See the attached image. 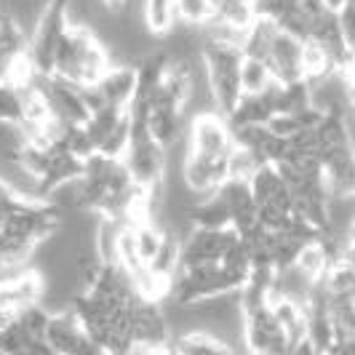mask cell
Segmentation results:
<instances>
[{
    "label": "cell",
    "mask_w": 355,
    "mask_h": 355,
    "mask_svg": "<svg viewBox=\"0 0 355 355\" xmlns=\"http://www.w3.org/2000/svg\"><path fill=\"white\" fill-rule=\"evenodd\" d=\"M203 64L209 72V83H211V94L216 99V110L222 118H230L232 110L243 99V89H241V62H243V51L238 43H227V40H209L203 37Z\"/></svg>",
    "instance_id": "obj_1"
},
{
    "label": "cell",
    "mask_w": 355,
    "mask_h": 355,
    "mask_svg": "<svg viewBox=\"0 0 355 355\" xmlns=\"http://www.w3.org/2000/svg\"><path fill=\"white\" fill-rule=\"evenodd\" d=\"M131 121H134V125H131V144L125 150L123 163L125 168H128V174H131V179L139 187L150 190V187L160 184L163 177H166V150L150 137L147 118L131 115Z\"/></svg>",
    "instance_id": "obj_2"
},
{
    "label": "cell",
    "mask_w": 355,
    "mask_h": 355,
    "mask_svg": "<svg viewBox=\"0 0 355 355\" xmlns=\"http://www.w3.org/2000/svg\"><path fill=\"white\" fill-rule=\"evenodd\" d=\"M37 302H43V278L33 267L0 275V313L8 320Z\"/></svg>",
    "instance_id": "obj_3"
},
{
    "label": "cell",
    "mask_w": 355,
    "mask_h": 355,
    "mask_svg": "<svg viewBox=\"0 0 355 355\" xmlns=\"http://www.w3.org/2000/svg\"><path fill=\"white\" fill-rule=\"evenodd\" d=\"M187 144L190 153L209 158H227L232 153V128L222 115H200L187 123Z\"/></svg>",
    "instance_id": "obj_4"
},
{
    "label": "cell",
    "mask_w": 355,
    "mask_h": 355,
    "mask_svg": "<svg viewBox=\"0 0 355 355\" xmlns=\"http://www.w3.org/2000/svg\"><path fill=\"white\" fill-rule=\"evenodd\" d=\"M241 235L227 230H193L182 241V267L216 265Z\"/></svg>",
    "instance_id": "obj_5"
},
{
    "label": "cell",
    "mask_w": 355,
    "mask_h": 355,
    "mask_svg": "<svg viewBox=\"0 0 355 355\" xmlns=\"http://www.w3.org/2000/svg\"><path fill=\"white\" fill-rule=\"evenodd\" d=\"M131 339L142 342L150 347H168L174 342L171 334V323L166 315L163 302L155 300H139L134 304V315H131Z\"/></svg>",
    "instance_id": "obj_6"
},
{
    "label": "cell",
    "mask_w": 355,
    "mask_h": 355,
    "mask_svg": "<svg viewBox=\"0 0 355 355\" xmlns=\"http://www.w3.org/2000/svg\"><path fill=\"white\" fill-rule=\"evenodd\" d=\"M267 64L275 75L278 83H302L304 80V40L278 30L270 46Z\"/></svg>",
    "instance_id": "obj_7"
},
{
    "label": "cell",
    "mask_w": 355,
    "mask_h": 355,
    "mask_svg": "<svg viewBox=\"0 0 355 355\" xmlns=\"http://www.w3.org/2000/svg\"><path fill=\"white\" fill-rule=\"evenodd\" d=\"M216 193L227 203L230 219H232V230L238 232V235H243V232H249L257 227V198L251 193L249 182L227 179Z\"/></svg>",
    "instance_id": "obj_8"
},
{
    "label": "cell",
    "mask_w": 355,
    "mask_h": 355,
    "mask_svg": "<svg viewBox=\"0 0 355 355\" xmlns=\"http://www.w3.org/2000/svg\"><path fill=\"white\" fill-rule=\"evenodd\" d=\"M102 102L110 107L128 110L137 99V67L131 64H112L96 83Z\"/></svg>",
    "instance_id": "obj_9"
},
{
    "label": "cell",
    "mask_w": 355,
    "mask_h": 355,
    "mask_svg": "<svg viewBox=\"0 0 355 355\" xmlns=\"http://www.w3.org/2000/svg\"><path fill=\"white\" fill-rule=\"evenodd\" d=\"M147 131L155 142L166 150L171 144L182 142L187 137V118H184V110L179 107H150L147 112Z\"/></svg>",
    "instance_id": "obj_10"
},
{
    "label": "cell",
    "mask_w": 355,
    "mask_h": 355,
    "mask_svg": "<svg viewBox=\"0 0 355 355\" xmlns=\"http://www.w3.org/2000/svg\"><path fill=\"white\" fill-rule=\"evenodd\" d=\"M177 355H243L238 347L227 345L225 339L214 337L209 331H187L171 342Z\"/></svg>",
    "instance_id": "obj_11"
},
{
    "label": "cell",
    "mask_w": 355,
    "mask_h": 355,
    "mask_svg": "<svg viewBox=\"0 0 355 355\" xmlns=\"http://www.w3.org/2000/svg\"><path fill=\"white\" fill-rule=\"evenodd\" d=\"M142 19L153 35L163 37L179 24L177 0H142Z\"/></svg>",
    "instance_id": "obj_12"
},
{
    "label": "cell",
    "mask_w": 355,
    "mask_h": 355,
    "mask_svg": "<svg viewBox=\"0 0 355 355\" xmlns=\"http://www.w3.org/2000/svg\"><path fill=\"white\" fill-rule=\"evenodd\" d=\"M193 222H196V230H227V227H232L230 209L219 193L203 198L198 203L196 211H193Z\"/></svg>",
    "instance_id": "obj_13"
},
{
    "label": "cell",
    "mask_w": 355,
    "mask_h": 355,
    "mask_svg": "<svg viewBox=\"0 0 355 355\" xmlns=\"http://www.w3.org/2000/svg\"><path fill=\"white\" fill-rule=\"evenodd\" d=\"M275 33H278V27H275L272 21H267V19H254L251 27L243 33V40H241V51H243V56L267 62Z\"/></svg>",
    "instance_id": "obj_14"
},
{
    "label": "cell",
    "mask_w": 355,
    "mask_h": 355,
    "mask_svg": "<svg viewBox=\"0 0 355 355\" xmlns=\"http://www.w3.org/2000/svg\"><path fill=\"white\" fill-rule=\"evenodd\" d=\"M275 83L278 80H275V75H272L267 62L243 56V62H241V89H243V96H259L267 89H272Z\"/></svg>",
    "instance_id": "obj_15"
},
{
    "label": "cell",
    "mask_w": 355,
    "mask_h": 355,
    "mask_svg": "<svg viewBox=\"0 0 355 355\" xmlns=\"http://www.w3.org/2000/svg\"><path fill=\"white\" fill-rule=\"evenodd\" d=\"M0 123L21 125L24 123V96L21 86L14 80H0Z\"/></svg>",
    "instance_id": "obj_16"
},
{
    "label": "cell",
    "mask_w": 355,
    "mask_h": 355,
    "mask_svg": "<svg viewBox=\"0 0 355 355\" xmlns=\"http://www.w3.org/2000/svg\"><path fill=\"white\" fill-rule=\"evenodd\" d=\"M131 227H134V243H137V251H139V259L147 267L155 259L160 246H163L166 232L160 230L158 225H153V222H139V225H131Z\"/></svg>",
    "instance_id": "obj_17"
},
{
    "label": "cell",
    "mask_w": 355,
    "mask_h": 355,
    "mask_svg": "<svg viewBox=\"0 0 355 355\" xmlns=\"http://www.w3.org/2000/svg\"><path fill=\"white\" fill-rule=\"evenodd\" d=\"M53 313L46 307L43 302L33 304V307H27V310H21L17 315V320L37 339H46V331H49V323H51Z\"/></svg>",
    "instance_id": "obj_18"
},
{
    "label": "cell",
    "mask_w": 355,
    "mask_h": 355,
    "mask_svg": "<svg viewBox=\"0 0 355 355\" xmlns=\"http://www.w3.org/2000/svg\"><path fill=\"white\" fill-rule=\"evenodd\" d=\"M267 128H270L275 137H281V139H294L297 134L304 131L302 123H300V118H297L294 112H275V115L267 121Z\"/></svg>",
    "instance_id": "obj_19"
},
{
    "label": "cell",
    "mask_w": 355,
    "mask_h": 355,
    "mask_svg": "<svg viewBox=\"0 0 355 355\" xmlns=\"http://www.w3.org/2000/svg\"><path fill=\"white\" fill-rule=\"evenodd\" d=\"M339 19V33H342V40L345 46L355 53V3H347L337 11Z\"/></svg>",
    "instance_id": "obj_20"
},
{
    "label": "cell",
    "mask_w": 355,
    "mask_h": 355,
    "mask_svg": "<svg viewBox=\"0 0 355 355\" xmlns=\"http://www.w3.org/2000/svg\"><path fill=\"white\" fill-rule=\"evenodd\" d=\"M291 355H323V353H318V347H315L310 339L304 337V339H300L294 347H291Z\"/></svg>",
    "instance_id": "obj_21"
},
{
    "label": "cell",
    "mask_w": 355,
    "mask_h": 355,
    "mask_svg": "<svg viewBox=\"0 0 355 355\" xmlns=\"http://www.w3.org/2000/svg\"><path fill=\"white\" fill-rule=\"evenodd\" d=\"M105 3L110 6V8H115V11H118L121 6H125V0H105Z\"/></svg>",
    "instance_id": "obj_22"
}]
</instances>
